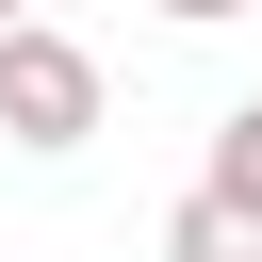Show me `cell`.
I'll use <instances>...</instances> for the list:
<instances>
[{
  "instance_id": "cell-1",
  "label": "cell",
  "mask_w": 262,
  "mask_h": 262,
  "mask_svg": "<svg viewBox=\"0 0 262 262\" xmlns=\"http://www.w3.org/2000/svg\"><path fill=\"white\" fill-rule=\"evenodd\" d=\"M98 115H115V82H98V49L82 33H49V16H16L0 33V147H98Z\"/></svg>"
},
{
  "instance_id": "cell-2",
  "label": "cell",
  "mask_w": 262,
  "mask_h": 262,
  "mask_svg": "<svg viewBox=\"0 0 262 262\" xmlns=\"http://www.w3.org/2000/svg\"><path fill=\"white\" fill-rule=\"evenodd\" d=\"M164 262H262V213H229V196H180V213H164Z\"/></svg>"
},
{
  "instance_id": "cell-3",
  "label": "cell",
  "mask_w": 262,
  "mask_h": 262,
  "mask_svg": "<svg viewBox=\"0 0 262 262\" xmlns=\"http://www.w3.org/2000/svg\"><path fill=\"white\" fill-rule=\"evenodd\" d=\"M196 196L262 213V98H229V115H213V164H196Z\"/></svg>"
},
{
  "instance_id": "cell-4",
  "label": "cell",
  "mask_w": 262,
  "mask_h": 262,
  "mask_svg": "<svg viewBox=\"0 0 262 262\" xmlns=\"http://www.w3.org/2000/svg\"><path fill=\"white\" fill-rule=\"evenodd\" d=\"M164 16H180V33H229V16H262V0H164Z\"/></svg>"
},
{
  "instance_id": "cell-5",
  "label": "cell",
  "mask_w": 262,
  "mask_h": 262,
  "mask_svg": "<svg viewBox=\"0 0 262 262\" xmlns=\"http://www.w3.org/2000/svg\"><path fill=\"white\" fill-rule=\"evenodd\" d=\"M16 16H33V0H0V33H16Z\"/></svg>"
}]
</instances>
